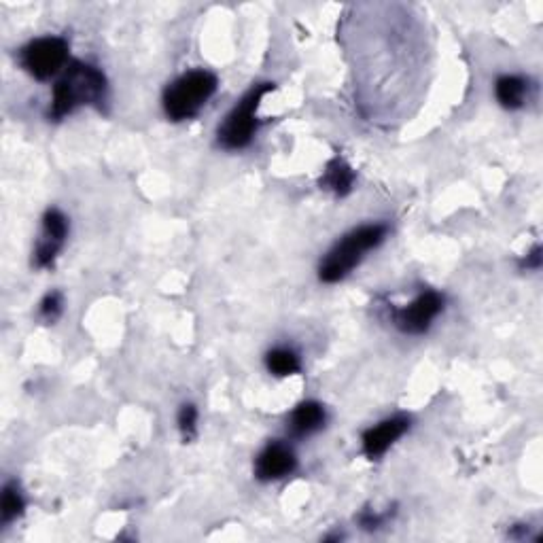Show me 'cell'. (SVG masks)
Listing matches in <instances>:
<instances>
[{
    "label": "cell",
    "mask_w": 543,
    "mask_h": 543,
    "mask_svg": "<svg viewBox=\"0 0 543 543\" xmlns=\"http://www.w3.org/2000/svg\"><path fill=\"white\" fill-rule=\"evenodd\" d=\"M408 429H410V418L406 416H391L387 420H382V423H378L376 427H370L363 433L361 437L363 454L370 461L380 459L382 454L387 452Z\"/></svg>",
    "instance_id": "8"
},
{
    "label": "cell",
    "mask_w": 543,
    "mask_h": 543,
    "mask_svg": "<svg viewBox=\"0 0 543 543\" xmlns=\"http://www.w3.org/2000/svg\"><path fill=\"white\" fill-rule=\"evenodd\" d=\"M64 310V300L62 295L58 291H51L43 297V302L39 306V317L45 321V323H54L60 319V314Z\"/></svg>",
    "instance_id": "15"
},
{
    "label": "cell",
    "mask_w": 543,
    "mask_h": 543,
    "mask_svg": "<svg viewBox=\"0 0 543 543\" xmlns=\"http://www.w3.org/2000/svg\"><path fill=\"white\" fill-rule=\"evenodd\" d=\"M179 431L183 435V440L189 442L191 437L196 435V425H198V408L194 404H185L179 410Z\"/></svg>",
    "instance_id": "16"
},
{
    "label": "cell",
    "mask_w": 543,
    "mask_h": 543,
    "mask_svg": "<svg viewBox=\"0 0 543 543\" xmlns=\"http://www.w3.org/2000/svg\"><path fill=\"white\" fill-rule=\"evenodd\" d=\"M442 310H444V297L437 291H425L408 306L393 310V325L410 336L425 334V331L431 327V323L440 317Z\"/></svg>",
    "instance_id": "6"
},
{
    "label": "cell",
    "mask_w": 543,
    "mask_h": 543,
    "mask_svg": "<svg viewBox=\"0 0 543 543\" xmlns=\"http://www.w3.org/2000/svg\"><path fill=\"white\" fill-rule=\"evenodd\" d=\"M541 247H539V244H537V247H533L529 253H527V257H522V261H520V268L522 270H539L541 268Z\"/></svg>",
    "instance_id": "17"
},
{
    "label": "cell",
    "mask_w": 543,
    "mask_h": 543,
    "mask_svg": "<svg viewBox=\"0 0 543 543\" xmlns=\"http://www.w3.org/2000/svg\"><path fill=\"white\" fill-rule=\"evenodd\" d=\"M295 465H297V459H295L293 450L285 444L274 442L261 450L259 457L255 459V476L261 482L280 480V478L293 474Z\"/></svg>",
    "instance_id": "9"
},
{
    "label": "cell",
    "mask_w": 543,
    "mask_h": 543,
    "mask_svg": "<svg viewBox=\"0 0 543 543\" xmlns=\"http://www.w3.org/2000/svg\"><path fill=\"white\" fill-rule=\"evenodd\" d=\"M24 507L26 501L20 490V484L7 482L3 488V499H0V518H3V524H9L20 518L24 514Z\"/></svg>",
    "instance_id": "14"
},
{
    "label": "cell",
    "mask_w": 543,
    "mask_h": 543,
    "mask_svg": "<svg viewBox=\"0 0 543 543\" xmlns=\"http://www.w3.org/2000/svg\"><path fill=\"white\" fill-rule=\"evenodd\" d=\"M20 62L28 75L47 81L68 66V43L62 37H41L20 51Z\"/></svg>",
    "instance_id": "5"
},
{
    "label": "cell",
    "mask_w": 543,
    "mask_h": 543,
    "mask_svg": "<svg viewBox=\"0 0 543 543\" xmlns=\"http://www.w3.org/2000/svg\"><path fill=\"white\" fill-rule=\"evenodd\" d=\"M529 94V81L518 75H503L495 83V96L499 104L507 111L522 109L527 102Z\"/></svg>",
    "instance_id": "11"
},
{
    "label": "cell",
    "mask_w": 543,
    "mask_h": 543,
    "mask_svg": "<svg viewBox=\"0 0 543 543\" xmlns=\"http://www.w3.org/2000/svg\"><path fill=\"white\" fill-rule=\"evenodd\" d=\"M68 236V219L60 213L58 208H51L43 217V230L41 238L34 249V264L39 268H51L62 251Z\"/></svg>",
    "instance_id": "7"
},
{
    "label": "cell",
    "mask_w": 543,
    "mask_h": 543,
    "mask_svg": "<svg viewBox=\"0 0 543 543\" xmlns=\"http://www.w3.org/2000/svg\"><path fill=\"white\" fill-rule=\"evenodd\" d=\"M387 225L384 223H367L348 232L342 240L336 242L319 266V278L323 283H340L350 272H353L365 257V253L374 251L387 238Z\"/></svg>",
    "instance_id": "2"
},
{
    "label": "cell",
    "mask_w": 543,
    "mask_h": 543,
    "mask_svg": "<svg viewBox=\"0 0 543 543\" xmlns=\"http://www.w3.org/2000/svg\"><path fill=\"white\" fill-rule=\"evenodd\" d=\"M104 100H107V77L102 75V70L75 60L66 66L64 75L54 85L49 117L58 121L83 104L102 107Z\"/></svg>",
    "instance_id": "1"
},
{
    "label": "cell",
    "mask_w": 543,
    "mask_h": 543,
    "mask_svg": "<svg viewBox=\"0 0 543 543\" xmlns=\"http://www.w3.org/2000/svg\"><path fill=\"white\" fill-rule=\"evenodd\" d=\"M321 185L331 191L336 198H344L353 191L355 185V170L350 168L342 157H334L325 168V174L321 179Z\"/></svg>",
    "instance_id": "12"
},
{
    "label": "cell",
    "mask_w": 543,
    "mask_h": 543,
    "mask_svg": "<svg viewBox=\"0 0 543 543\" xmlns=\"http://www.w3.org/2000/svg\"><path fill=\"white\" fill-rule=\"evenodd\" d=\"M325 418V408L319 401H302L289 416V433L297 437V440H302V437H308L323 429Z\"/></svg>",
    "instance_id": "10"
},
{
    "label": "cell",
    "mask_w": 543,
    "mask_h": 543,
    "mask_svg": "<svg viewBox=\"0 0 543 543\" xmlns=\"http://www.w3.org/2000/svg\"><path fill=\"white\" fill-rule=\"evenodd\" d=\"M217 92V77L208 70H189L174 79L164 92V111L172 121L196 117L204 104Z\"/></svg>",
    "instance_id": "3"
},
{
    "label": "cell",
    "mask_w": 543,
    "mask_h": 543,
    "mask_svg": "<svg viewBox=\"0 0 543 543\" xmlns=\"http://www.w3.org/2000/svg\"><path fill=\"white\" fill-rule=\"evenodd\" d=\"M266 365H268V370H270L274 376H280V378L293 376V374H297V372L302 370L300 357H297L295 350L285 348V346L272 348L270 353L266 355Z\"/></svg>",
    "instance_id": "13"
},
{
    "label": "cell",
    "mask_w": 543,
    "mask_h": 543,
    "mask_svg": "<svg viewBox=\"0 0 543 543\" xmlns=\"http://www.w3.org/2000/svg\"><path fill=\"white\" fill-rule=\"evenodd\" d=\"M272 90H274L272 83H259V85H253L251 90L240 98V102L230 111V115L225 117V121L217 132L219 145L223 149L238 151L251 145V140L255 138V132L259 128L257 109L261 104V98L270 94Z\"/></svg>",
    "instance_id": "4"
}]
</instances>
